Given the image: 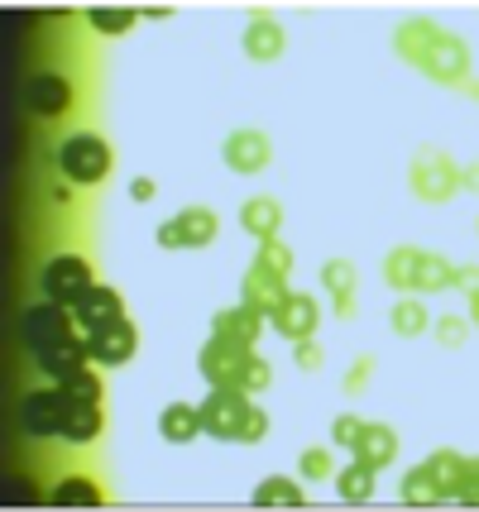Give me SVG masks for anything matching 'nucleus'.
Segmentation results:
<instances>
[{"label":"nucleus","mask_w":479,"mask_h":512,"mask_svg":"<svg viewBox=\"0 0 479 512\" xmlns=\"http://www.w3.org/2000/svg\"><path fill=\"white\" fill-rule=\"evenodd\" d=\"M393 48H398L412 67H422L432 82H441V87H460V82L470 77V48H465V39L446 34V29H436L432 20L398 24Z\"/></svg>","instance_id":"1"},{"label":"nucleus","mask_w":479,"mask_h":512,"mask_svg":"<svg viewBox=\"0 0 479 512\" xmlns=\"http://www.w3.org/2000/svg\"><path fill=\"white\" fill-rule=\"evenodd\" d=\"M111 163H115L111 144L92 130L68 134V139L58 144V173L68 182H77V187H96V182L111 173Z\"/></svg>","instance_id":"2"},{"label":"nucleus","mask_w":479,"mask_h":512,"mask_svg":"<svg viewBox=\"0 0 479 512\" xmlns=\"http://www.w3.org/2000/svg\"><path fill=\"white\" fill-rule=\"evenodd\" d=\"M408 178H412V192L422 201H432V206H441V201H451L460 192V168L441 154L436 144H422V149L412 154Z\"/></svg>","instance_id":"3"},{"label":"nucleus","mask_w":479,"mask_h":512,"mask_svg":"<svg viewBox=\"0 0 479 512\" xmlns=\"http://www.w3.org/2000/svg\"><path fill=\"white\" fill-rule=\"evenodd\" d=\"M72 417V393L58 383V388H34L20 398V426L29 436H63Z\"/></svg>","instance_id":"4"},{"label":"nucleus","mask_w":479,"mask_h":512,"mask_svg":"<svg viewBox=\"0 0 479 512\" xmlns=\"http://www.w3.org/2000/svg\"><path fill=\"white\" fill-rule=\"evenodd\" d=\"M77 335V312L72 307H58V302H34V307H24L20 312V340L39 355L48 345H58V340H68Z\"/></svg>","instance_id":"5"},{"label":"nucleus","mask_w":479,"mask_h":512,"mask_svg":"<svg viewBox=\"0 0 479 512\" xmlns=\"http://www.w3.org/2000/svg\"><path fill=\"white\" fill-rule=\"evenodd\" d=\"M44 297L48 302H58V307H77L87 292L96 288L92 283V264L82 259V254H53L44 264Z\"/></svg>","instance_id":"6"},{"label":"nucleus","mask_w":479,"mask_h":512,"mask_svg":"<svg viewBox=\"0 0 479 512\" xmlns=\"http://www.w3.org/2000/svg\"><path fill=\"white\" fill-rule=\"evenodd\" d=\"M250 412H254L250 393H240V388H211L202 402V426L216 436V441H240Z\"/></svg>","instance_id":"7"},{"label":"nucleus","mask_w":479,"mask_h":512,"mask_svg":"<svg viewBox=\"0 0 479 512\" xmlns=\"http://www.w3.org/2000/svg\"><path fill=\"white\" fill-rule=\"evenodd\" d=\"M154 240H159L163 249H206L216 240V211H211V206H187L173 221L159 225Z\"/></svg>","instance_id":"8"},{"label":"nucleus","mask_w":479,"mask_h":512,"mask_svg":"<svg viewBox=\"0 0 479 512\" xmlns=\"http://www.w3.org/2000/svg\"><path fill=\"white\" fill-rule=\"evenodd\" d=\"M87 350H92L96 364H125V359H135L139 350V331L130 316H115V321H106V326H96V331H87Z\"/></svg>","instance_id":"9"},{"label":"nucleus","mask_w":479,"mask_h":512,"mask_svg":"<svg viewBox=\"0 0 479 512\" xmlns=\"http://www.w3.org/2000/svg\"><path fill=\"white\" fill-rule=\"evenodd\" d=\"M250 355L254 350H240V345H226V340H206L202 355H197L206 388H240V374H245V359Z\"/></svg>","instance_id":"10"},{"label":"nucleus","mask_w":479,"mask_h":512,"mask_svg":"<svg viewBox=\"0 0 479 512\" xmlns=\"http://www.w3.org/2000/svg\"><path fill=\"white\" fill-rule=\"evenodd\" d=\"M317 321H321V307H317V297H307V292H288L283 307L269 316V326H274L283 340H293V345L312 340V335H317Z\"/></svg>","instance_id":"11"},{"label":"nucleus","mask_w":479,"mask_h":512,"mask_svg":"<svg viewBox=\"0 0 479 512\" xmlns=\"http://www.w3.org/2000/svg\"><path fill=\"white\" fill-rule=\"evenodd\" d=\"M221 154H226V163H230V173H264L269 168V158H274V144H269V134L264 130H235L221 144Z\"/></svg>","instance_id":"12"},{"label":"nucleus","mask_w":479,"mask_h":512,"mask_svg":"<svg viewBox=\"0 0 479 512\" xmlns=\"http://www.w3.org/2000/svg\"><path fill=\"white\" fill-rule=\"evenodd\" d=\"M24 106L34 115H68L72 111V82L68 77H58V72H34L29 82H24Z\"/></svg>","instance_id":"13"},{"label":"nucleus","mask_w":479,"mask_h":512,"mask_svg":"<svg viewBox=\"0 0 479 512\" xmlns=\"http://www.w3.org/2000/svg\"><path fill=\"white\" fill-rule=\"evenodd\" d=\"M269 316H259L254 307H226V312L211 316V340H226V345H240V350H254V340L264 331Z\"/></svg>","instance_id":"14"},{"label":"nucleus","mask_w":479,"mask_h":512,"mask_svg":"<svg viewBox=\"0 0 479 512\" xmlns=\"http://www.w3.org/2000/svg\"><path fill=\"white\" fill-rule=\"evenodd\" d=\"M240 297H245V307H254L259 316H274L278 307H283V297H288V278L250 264V273L240 278Z\"/></svg>","instance_id":"15"},{"label":"nucleus","mask_w":479,"mask_h":512,"mask_svg":"<svg viewBox=\"0 0 479 512\" xmlns=\"http://www.w3.org/2000/svg\"><path fill=\"white\" fill-rule=\"evenodd\" d=\"M39 369L44 374H53L58 383H68L72 374H82L87 364H92V350H87V340L82 335H68V340H58V345H48V350H39Z\"/></svg>","instance_id":"16"},{"label":"nucleus","mask_w":479,"mask_h":512,"mask_svg":"<svg viewBox=\"0 0 479 512\" xmlns=\"http://www.w3.org/2000/svg\"><path fill=\"white\" fill-rule=\"evenodd\" d=\"M283 48H288V29L278 20H269V15H250V24H245V53L254 63H278Z\"/></svg>","instance_id":"17"},{"label":"nucleus","mask_w":479,"mask_h":512,"mask_svg":"<svg viewBox=\"0 0 479 512\" xmlns=\"http://www.w3.org/2000/svg\"><path fill=\"white\" fill-rule=\"evenodd\" d=\"M355 460H360V465H369L374 474L393 465V460H398V436H393V426L365 422L360 441H355Z\"/></svg>","instance_id":"18"},{"label":"nucleus","mask_w":479,"mask_h":512,"mask_svg":"<svg viewBox=\"0 0 479 512\" xmlns=\"http://www.w3.org/2000/svg\"><path fill=\"white\" fill-rule=\"evenodd\" d=\"M206 426H202V407H192V402H168L159 412V436L163 441H173V446H187V441H197Z\"/></svg>","instance_id":"19"},{"label":"nucleus","mask_w":479,"mask_h":512,"mask_svg":"<svg viewBox=\"0 0 479 512\" xmlns=\"http://www.w3.org/2000/svg\"><path fill=\"white\" fill-rule=\"evenodd\" d=\"M72 312H77V326L96 331V326H106V321H115V316H125V297H120L115 288H106V283H96Z\"/></svg>","instance_id":"20"},{"label":"nucleus","mask_w":479,"mask_h":512,"mask_svg":"<svg viewBox=\"0 0 479 512\" xmlns=\"http://www.w3.org/2000/svg\"><path fill=\"white\" fill-rule=\"evenodd\" d=\"M398 498H403V508H441V503H446V493H441V484H436V474L427 469V460L403 474Z\"/></svg>","instance_id":"21"},{"label":"nucleus","mask_w":479,"mask_h":512,"mask_svg":"<svg viewBox=\"0 0 479 512\" xmlns=\"http://www.w3.org/2000/svg\"><path fill=\"white\" fill-rule=\"evenodd\" d=\"M240 225H245V235H254V240H274L278 225H283V206L274 197H250L240 206Z\"/></svg>","instance_id":"22"},{"label":"nucleus","mask_w":479,"mask_h":512,"mask_svg":"<svg viewBox=\"0 0 479 512\" xmlns=\"http://www.w3.org/2000/svg\"><path fill=\"white\" fill-rule=\"evenodd\" d=\"M250 503L259 512H274V508H302V503H307V493L297 489L293 479H288V474H269V479H264V484H259V489L250 493Z\"/></svg>","instance_id":"23"},{"label":"nucleus","mask_w":479,"mask_h":512,"mask_svg":"<svg viewBox=\"0 0 479 512\" xmlns=\"http://www.w3.org/2000/svg\"><path fill=\"white\" fill-rule=\"evenodd\" d=\"M101 503H106V493L96 489V479H82V474L63 479L48 493V508H101Z\"/></svg>","instance_id":"24"},{"label":"nucleus","mask_w":479,"mask_h":512,"mask_svg":"<svg viewBox=\"0 0 479 512\" xmlns=\"http://www.w3.org/2000/svg\"><path fill=\"white\" fill-rule=\"evenodd\" d=\"M417 264H422V249L398 245L384 259V283L393 292H417Z\"/></svg>","instance_id":"25"},{"label":"nucleus","mask_w":479,"mask_h":512,"mask_svg":"<svg viewBox=\"0 0 479 512\" xmlns=\"http://www.w3.org/2000/svg\"><path fill=\"white\" fill-rule=\"evenodd\" d=\"M465 455L460 450H432L427 455V469L436 474V484H441V493H446V503H456V493H460V484H465Z\"/></svg>","instance_id":"26"},{"label":"nucleus","mask_w":479,"mask_h":512,"mask_svg":"<svg viewBox=\"0 0 479 512\" xmlns=\"http://www.w3.org/2000/svg\"><path fill=\"white\" fill-rule=\"evenodd\" d=\"M336 489H341V498L350 503V508H365L369 498H374V469L360 465V460L336 469Z\"/></svg>","instance_id":"27"},{"label":"nucleus","mask_w":479,"mask_h":512,"mask_svg":"<svg viewBox=\"0 0 479 512\" xmlns=\"http://www.w3.org/2000/svg\"><path fill=\"white\" fill-rule=\"evenodd\" d=\"M446 288H456V264L422 249V264H417V292H446Z\"/></svg>","instance_id":"28"},{"label":"nucleus","mask_w":479,"mask_h":512,"mask_svg":"<svg viewBox=\"0 0 479 512\" xmlns=\"http://www.w3.org/2000/svg\"><path fill=\"white\" fill-rule=\"evenodd\" d=\"M101 402H82V398H72V417H68V441H96L101 436Z\"/></svg>","instance_id":"29"},{"label":"nucleus","mask_w":479,"mask_h":512,"mask_svg":"<svg viewBox=\"0 0 479 512\" xmlns=\"http://www.w3.org/2000/svg\"><path fill=\"white\" fill-rule=\"evenodd\" d=\"M87 24H92L96 34H125V29L139 24V10H130V5H92Z\"/></svg>","instance_id":"30"},{"label":"nucleus","mask_w":479,"mask_h":512,"mask_svg":"<svg viewBox=\"0 0 479 512\" xmlns=\"http://www.w3.org/2000/svg\"><path fill=\"white\" fill-rule=\"evenodd\" d=\"M388 321H393V331L403 335V340H408V335H422L427 326H432V321H427V307H422L417 297H403V302L388 312Z\"/></svg>","instance_id":"31"},{"label":"nucleus","mask_w":479,"mask_h":512,"mask_svg":"<svg viewBox=\"0 0 479 512\" xmlns=\"http://www.w3.org/2000/svg\"><path fill=\"white\" fill-rule=\"evenodd\" d=\"M297 474H302L307 484L336 479V460H331V450H326V446H307V450H302V460H297Z\"/></svg>","instance_id":"32"},{"label":"nucleus","mask_w":479,"mask_h":512,"mask_svg":"<svg viewBox=\"0 0 479 512\" xmlns=\"http://www.w3.org/2000/svg\"><path fill=\"white\" fill-rule=\"evenodd\" d=\"M321 283H326V292L341 302V297H355V264L350 259H331V264L321 268Z\"/></svg>","instance_id":"33"},{"label":"nucleus","mask_w":479,"mask_h":512,"mask_svg":"<svg viewBox=\"0 0 479 512\" xmlns=\"http://www.w3.org/2000/svg\"><path fill=\"white\" fill-rule=\"evenodd\" d=\"M259 268H269V273H278V278H288L293 273V249L283 245V240H259V259H254Z\"/></svg>","instance_id":"34"},{"label":"nucleus","mask_w":479,"mask_h":512,"mask_svg":"<svg viewBox=\"0 0 479 512\" xmlns=\"http://www.w3.org/2000/svg\"><path fill=\"white\" fill-rule=\"evenodd\" d=\"M269 383H274V364H269V359H259V355L245 359V374H240V393H264Z\"/></svg>","instance_id":"35"},{"label":"nucleus","mask_w":479,"mask_h":512,"mask_svg":"<svg viewBox=\"0 0 479 512\" xmlns=\"http://www.w3.org/2000/svg\"><path fill=\"white\" fill-rule=\"evenodd\" d=\"M436 340H441L446 350H460V345L470 340V326H465L460 316H441V321H436Z\"/></svg>","instance_id":"36"},{"label":"nucleus","mask_w":479,"mask_h":512,"mask_svg":"<svg viewBox=\"0 0 479 512\" xmlns=\"http://www.w3.org/2000/svg\"><path fill=\"white\" fill-rule=\"evenodd\" d=\"M63 388H68L72 398H82V402H101V379H96L92 369H82V374H72V379L63 383Z\"/></svg>","instance_id":"37"},{"label":"nucleus","mask_w":479,"mask_h":512,"mask_svg":"<svg viewBox=\"0 0 479 512\" xmlns=\"http://www.w3.org/2000/svg\"><path fill=\"white\" fill-rule=\"evenodd\" d=\"M360 431H365V417H336V426H331V441H336L341 450H355Z\"/></svg>","instance_id":"38"},{"label":"nucleus","mask_w":479,"mask_h":512,"mask_svg":"<svg viewBox=\"0 0 479 512\" xmlns=\"http://www.w3.org/2000/svg\"><path fill=\"white\" fill-rule=\"evenodd\" d=\"M369 374H374V355H360L355 364H350V379H345V393L355 398V393H360V388L369 383Z\"/></svg>","instance_id":"39"},{"label":"nucleus","mask_w":479,"mask_h":512,"mask_svg":"<svg viewBox=\"0 0 479 512\" xmlns=\"http://www.w3.org/2000/svg\"><path fill=\"white\" fill-rule=\"evenodd\" d=\"M456 503H465V508H479V460H470V465H465V484H460Z\"/></svg>","instance_id":"40"},{"label":"nucleus","mask_w":479,"mask_h":512,"mask_svg":"<svg viewBox=\"0 0 479 512\" xmlns=\"http://www.w3.org/2000/svg\"><path fill=\"white\" fill-rule=\"evenodd\" d=\"M293 359H297V369H307V374H312V369H321V350L312 345V340H302V345L293 350Z\"/></svg>","instance_id":"41"},{"label":"nucleus","mask_w":479,"mask_h":512,"mask_svg":"<svg viewBox=\"0 0 479 512\" xmlns=\"http://www.w3.org/2000/svg\"><path fill=\"white\" fill-rule=\"evenodd\" d=\"M130 197H135V201H154V197H159V187H154V178H135V182H130Z\"/></svg>","instance_id":"42"},{"label":"nucleus","mask_w":479,"mask_h":512,"mask_svg":"<svg viewBox=\"0 0 479 512\" xmlns=\"http://www.w3.org/2000/svg\"><path fill=\"white\" fill-rule=\"evenodd\" d=\"M456 288L475 292V288H479V268H456Z\"/></svg>","instance_id":"43"},{"label":"nucleus","mask_w":479,"mask_h":512,"mask_svg":"<svg viewBox=\"0 0 479 512\" xmlns=\"http://www.w3.org/2000/svg\"><path fill=\"white\" fill-rule=\"evenodd\" d=\"M48 197L58 201V206H68V201H72V187H68V182H53V187H48Z\"/></svg>","instance_id":"44"},{"label":"nucleus","mask_w":479,"mask_h":512,"mask_svg":"<svg viewBox=\"0 0 479 512\" xmlns=\"http://www.w3.org/2000/svg\"><path fill=\"white\" fill-rule=\"evenodd\" d=\"M460 187H470V192H479V163H475V168H460Z\"/></svg>","instance_id":"45"},{"label":"nucleus","mask_w":479,"mask_h":512,"mask_svg":"<svg viewBox=\"0 0 479 512\" xmlns=\"http://www.w3.org/2000/svg\"><path fill=\"white\" fill-rule=\"evenodd\" d=\"M139 15H144V20H168L173 10H168V5H149V10H139Z\"/></svg>","instance_id":"46"},{"label":"nucleus","mask_w":479,"mask_h":512,"mask_svg":"<svg viewBox=\"0 0 479 512\" xmlns=\"http://www.w3.org/2000/svg\"><path fill=\"white\" fill-rule=\"evenodd\" d=\"M470 321H475V326H479V288L470 292Z\"/></svg>","instance_id":"47"}]
</instances>
